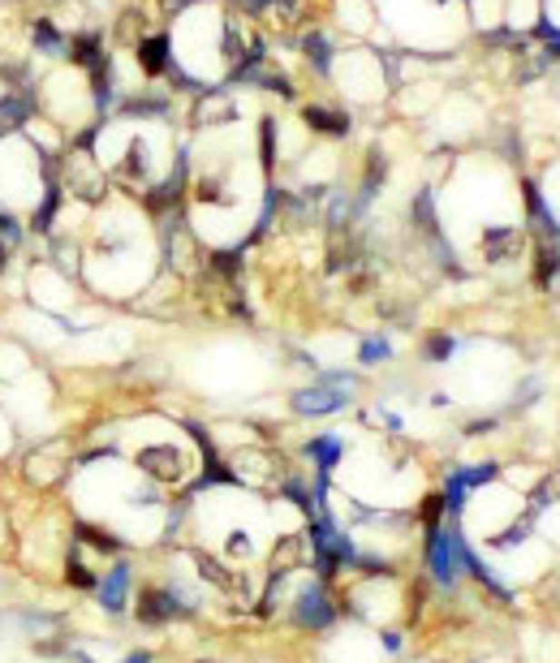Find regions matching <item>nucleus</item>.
<instances>
[{
    "label": "nucleus",
    "instance_id": "obj_10",
    "mask_svg": "<svg viewBox=\"0 0 560 663\" xmlns=\"http://www.w3.org/2000/svg\"><path fill=\"white\" fill-rule=\"evenodd\" d=\"M182 612L185 603L173 595V586H143V595H138V620L143 625H165Z\"/></svg>",
    "mask_w": 560,
    "mask_h": 663
},
{
    "label": "nucleus",
    "instance_id": "obj_15",
    "mask_svg": "<svg viewBox=\"0 0 560 663\" xmlns=\"http://www.w3.org/2000/svg\"><path fill=\"white\" fill-rule=\"evenodd\" d=\"M457 349H462V341H457L453 332H427V336H423V358H427V362H453Z\"/></svg>",
    "mask_w": 560,
    "mask_h": 663
},
{
    "label": "nucleus",
    "instance_id": "obj_16",
    "mask_svg": "<svg viewBox=\"0 0 560 663\" xmlns=\"http://www.w3.org/2000/svg\"><path fill=\"white\" fill-rule=\"evenodd\" d=\"M457 479H462L465 491H483V487H492L500 479V461H478V465H457L453 470Z\"/></svg>",
    "mask_w": 560,
    "mask_h": 663
},
{
    "label": "nucleus",
    "instance_id": "obj_4",
    "mask_svg": "<svg viewBox=\"0 0 560 663\" xmlns=\"http://www.w3.org/2000/svg\"><path fill=\"white\" fill-rule=\"evenodd\" d=\"M297 418H328V414H341L354 405V392L345 388H328V383H311V388H297L289 397Z\"/></svg>",
    "mask_w": 560,
    "mask_h": 663
},
{
    "label": "nucleus",
    "instance_id": "obj_12",
    "mask_svg": "<svg viewBox=\"0 0 560 663\" xmlns=\"http://www.w3.org/2000/svg\"><path fill=\"white\" fill-rule=\"evenodd\" d=\"M302 457H306V461H315V470H319V474H332V470L341 465V457H345V440H341L336 431L315 435V440H306V444H302Z\"/></svg>",
    "mask_w": 560,
    "mask_h": 663
},
{
    "label": "nucleus",
    "instance_id": "obj_9",
    "mask_svg": "<svg viewBox=\"0 0 560 663\" xmlns=\"http://www.w3.org/2000/svg\"><path fill=\"white\" fill-rule=\"evenodd\" d=\"M35 113H39V108H35V91H5V95H0V138L26 134Z\"/></svg>",
    "mask_w": 560,
    "mask_h": 663
},
{
    "label": "nucleus",
    "instance_id": "obj_6",
    "mask_svg": "<svg viewBox=\"0 0 560 663\" xmlns=\"http://www.w3.org/2000/svg\"><path fill=\"white\" fill-rule=\"evenodd\" d=\"M134 61H138V69H143L147 83L168 78V69H173V35L168 31H147L138 44H134Z\"/></svg>",
    "mask_w": 560,
    "mask_h": 663
},
{
    "label": "nucleus",
    "instance_id": "obj_3",
    "mask_svg": "<svg viewBox=\"0 0 560 663\" xmlns=\"http://www.w3.org/2000/svg\"><path fill=\"white\" fill-rule=\"evenodd\" d=\"M427 530V543H423V556H427V573L435 578V586L453 590L457 586V556H453V521H440V526H423Z\"/></svg>",
    "mask_w": 560,
    "mask_h": 663
},
{
    "label": "nucleus",
    "instance_id": "obj_5",
    "mask_svg": "<svg viewBox=\"0 0 560 663\" xmlns=\"http://www.w3.org/2000/svg\"><path fill=\"white\" fill-rule=\"evenodd\" d=\"M302 125L315 134V138H328V143H341L354 134V113L345 104H302Z\"/></svg>",
    "mask_w": 560,
    "mask_h": 663
},
{
    "label": "nucleus",
    "instance_id": "obj_8",
    "mask_svg": "<svg viewBox=\"0 0 560 663\" xmlns=\"http://www.w3.org/2000/svg\"><path fill=\"white\" fill-rule=\"evenodd\" d=\"M138 465H143L155 482H177L185 474V448H177V444H147L143 452H138Z\"/></svg>",
    "mask_w": 560,
    "mask_h": 663
},
{
    "label": "nucleus",
    "instance_id": "obj_14",
    "mask_svg": "<svg viewBox=\"0 0 560 663\" xmlns=\"http://www.w3.org/2000/svg\"><path fill=\"white\" fill-rule=\"evenodd\" d=\"M396 358V345L388 341V336H363L358 341V366H384V362H393Z\"/></svg>",
    "mask_w": 560,
    "mask_h": 663
},
{
    "label": "nucleus",
    "instance_id": "obj_2",
    "mask_svg": "<svg viewBox=\"0 0 560 663\" xmlns=\"http://www.w3.org/2000/svg\"><path fill=\"white\" fill-rule=\"evenodd\" d=\"M289 616H294V625H302V629H328V625H336V603L328 595V581L324 578L306 581L294 595Z\"/></svg>",
    "mask_w": 560,
    "mask_h": 663
},
{
    "label": "nucleus",
    "instance_id": "obj_13",
    "mask_svg": "<svg viewBox=\"0 0 560 663\" xmlns=\"http://www.w3.org/2000/svg\"><path fill=\"white\" fill-rule=\"evenodd\" d=\"M31 44H35V52H44V56H52V61L69 56V35L56 26V17H39V22H35Z\"/></svg>",
    "mask_w": 560,
    "mask_h": 663
},
{
    "label": "nucleus",
    "instance_id": "obj_7",
    "mask_svg": "<svg viewBox=\"0 0 560 663\" xmlns=\"http://www.w3.org/2000/svg\"><path fill=\"white\" fill-rule=\"evenodd\" d=\"M294 48H297V56L306 61V69H311L315 78H328V74H332V61H336V52H341V44H336V35L311 26V31H297Z\"/></svg>",
    "mask_w": 560,
    "mask_h": 663
},
{
    "label": "nucleus",
    "instance_id": "obj_17",
    "mask_svg": "<svg viewBox=\"0 0 560 663\" xmlns=\"http://www.w3.org/2000/svg\"><path fill=\"white\" fill-rule=\"evenodd\" d=\"M69 586H74V590H95L99 586V578L78 560V556H69Z\"/></svg>",
    "mask_w": 560,
    "mask_h": 663
},
{
    "label": "nucleus",
    "instance_id": "obj_11",
    "mask_svg": "<svg viewBox=\"0 0 560 663\" xmlns=\"http://www.w3.org/2000/svg\"><path fill=\"white\" fill-rule=\"evenodd\" d=\"M95 599H99L104 612H113V616L125 612V603H130V564L116 560L113 569H108V578H99Z\"/></svg>",
    "mask_w": 560,
    "mask_h": 663
},
{
    "label": "nucleus",
    "instance_id": "obj_1",
    "mask_svg": "<svg viewBox=\"0 0 560 663\" xmlns=\"http://www.w3.org/2000/svg\"><path fill=\"white\" fill-rule=\"evenodd\" d=\"M328 83L341 91L345 108H375L396 91L393 56L375 52L371 44H349L336 52Z\"/></svg>",
    "mask_w": 560,
    "mask_h": 663
}]
</instances>
